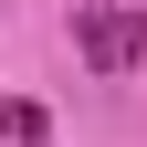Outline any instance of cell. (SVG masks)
<instances>
[{
	"instance_id": "1",
	"label": "cell",
	"mask_w": 147,
	"mask_h": 147,
	"mask_svg": "<svg viewBox=\"0 0 147 147\" xmlns=\"http://www.w3.org/2000/svg\"><path fill=\"white\" fill-rule=\"evenodd\" d=\"M74 42H84V63H95V74H126V21H105L95 0L74 11Z\"/></svg>"
},
{
	"instance_id": "2",
	"label": "cell",
	"mask_w": 147,
	"mask_h": 147,
	"mask_svg": "<svg viewBox=\"0 0 147 147\" xmlns=\"http://www.w3.org/2000/svg\"><path fill=\"white\" fill-rule=\"evenodd\" d=\"M0 137H11V147H32V137H42V105H32V95H11V105H0Z\"/></svg>"
},
{
	"instance_id": "3",
	"label": "cell",
	"mask_w": 147,
	"mask_h": 147,
	"mask_svg": "<svg viewBox=\"0 0 147 147\" xmlns=\"http://www.w3.org/2000/svg\"><path fill=\"white\" fill-rule=\"evenodd\" d=\"M137 53H147V11H137V21H126V63H137Z\"/></svg>"
}]
</instances>
